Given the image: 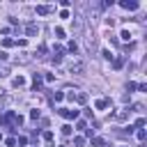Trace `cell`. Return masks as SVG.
<instances>
[{
    "instance_id": "obj_5",
    "label": "cell",
    "mask_w": 147,
    "mask_h": 147,
    "mask_svg": "<svg viewBox=\"0 0 147 147\" xmlns=\"http://www.w3.org/2000/svg\"><path fill=\"white\" fill-rule=\"evenodd\" d=\"M25 34H28V37L39 34V25H37V23H28V25H25Z\"/></svg>"
},
{
    "instance_id": "obj_25",
    "label": "cell",
    "mask_w": 147,
    "mask_h": 147,
    "mask_svg": "<svg viewBox=\"0 0 147 147\" xmlns=\"http://www.w3.org/2000/svg\"><path fill=\"white\" fill-rule=\"evenodd\" d=\"M136 136H138V140H145V129H138V133H136Z\"/></svg>"
},
{
    "instance_id": "obj_4",
    "label": "cell",
    "mask_w": 147,
    "mask_h": 147,
    "mask_svg": "<svg viewBox=\"0 0 147 147\" xmlns=\"http://www.w3.org/2000/svg\"><path fill=\"white\" fill-rule=\"evenodd\" d=\"M85 71V64L83 62H71L69 64V74H83Z\"/></svg>"
},
{
    "instance_id": "obj_12",
    "label": "cell",
    "mask_w": 147,
    "mask_h": 147,
    "mask_svg": "<svg viewBox=\"0 0 147 147\" xmlns=\"http://www.w3.org/2000/svg\"><path fill=\"white\" fill-rule=\"evenodd\" d=\"M74 99H76L78 103H85V101H87V94H85V92H78V94H76Z\"/></svg>"
},
{
    "instance_id": "obj_24",
    "label": "cell",
    "mask_w": 147,
    "mask_h": 147,
    "mask_svg": "<svg viewBox=\"0 0 147 147\" xmlns=\"http://www.w3.org/2000/svg\"><path fill=\"white\" fill-rule=\"evenodd\" d=\"M62 133H64V136H69V133H71V126H69V124H64V126H62Z\"/></svg>"
},
{
    "instance_id": "obj_10",
    "label": "cell",
    "mask_w": 147,
    "mask_h": 147,
    "mask_svg": "<svg viewBox=\"0 0 147 147\" xmlns=\"http://www.w3.org/2000/svg\"><path fill=\"white\" fill-rule=\"evenodd\" d=\"M113 67H115V69H122V67H124V57H115V60H113Z\"/></svg>"
},
{
    "instance_id": "obj_7",
    "label": "cell",
    "mask_w": 147,
    "mask_h": 147,
    "mask_svg": "<svg viewBox=\"0 0 147 147\" xmlns=\"http://www.w3.org/2000/svg\"><path fill=\"white\" fill-rule=\"evenodd\" d=\"M108 106H110V99H96V103H94L96 110H106Z\"/></svg>"
},
{
    "instance_id": "obj_16",
    "label": "cell",
    "mask_w": 147,
    "mask_h": 147,
    "mask_svg": "<svg viewBox=\"0 0 147 147\" xmlns=\"http://www.w3.org/2000/svg\"><path fill=\"white\" fill-rule=\"evenodd\" d=\"M41 138H44L46 142H51V140H53V131H44V133H41Z\"/></svg>"
},
{
    "instance_id": "obj_20",
    "label": "cell",
    "mask_w": 147,
    "mask_h": 147,
    "mask_svg": "<svg viewBox=\"0 0 147 147\" xmlns=\"http://www.w3.org/2000/svg\"><path fill=\"white\" fill-rule=\"evenodd\" d=\"M76 126H78L80 131H85V129H87V122H85V119H78V124H76Z\"/></svg>"
},
{
    "instance_id": "obj_22",
    "label": "cell",
    "mask_w": 147,
    "mask_h": 147,
    "mask_svg": "<svg viewBox=\"0 0 147 147\" xmlns=\"http://www.w3.org/2000/svg\"><path fill=\"white\" fill-rule=\"evenodd\" d=\"M136 126L142 129V126H145V117H138V119H136Z\"/></svg>"
},
{
    "instance_id": "obj_9",
    "label": "cell",
    "mask_w": 147,
    "mask_h": 147,
    "mask_svg": "<svg viewBox=\"0 0 147 147\" xmlns=\"http://www.w3.org/2000/svg\"><path fill=\"white\" fill-rule=\"evenodd\" d=\"M46 51H48V46H46V44H39V48H37V57H44Z\"/></svg>"
},
{
    "instance_id": "obj_1",
    "label": "cell",
    "mask_w": 147,
    "mask_h": 147,
    "mask_svg": "<svg viewBox=\"0 0 147 147\" xmlns=\"http://www.w3.org/2000/svg\"><path fill=\"white\" fill-rule=\"evenodd\" d=\"M0 124H2V126H9V124H14V129H18V126L23 124V117H21L18 113H14V110H7V113L0 117Z\"/></svg>"
},
{
    "instance_id": "obj_8",
    "label": "cell",
    "mask_w": 147,
    "mask_h": 147,
    "mask_svg": "<svg viewBox=\"0 0 147 147\" xmlns=\"http://www.w3.org/2000/svg\"><path fill=\"white\" fill-rule=\"evenodd\" d=\"M11 85H14V87H23V85H25V78H23V76H16V78L11 80Z\"/></svg>"
},
{
    "instance_id": "obj_3",
    "label": "cell",
    "mask_w": 147,
    "mask_h": 147,
    "mask_svg": "<svg viewBox=\"0 0 147 147\" xmlns=\"http://www.w3.org/2000/svg\"><path fill=\"white\" fill-rule=\"evenodd\" d=\"M119 7H122V9H129V11H136V9H138V2H136V0H122Z\"/></svg>"
},
{
    "instance_id": "obj_28",
    "label": "cell",
    "mask_w": 147,
    "mask_h": 147,
    "mask_svg": "<svg viewBox=\"0 0 147 147\" xmlns=\"http://www.w3.org/2000/svg\"><path fill=\"white\" fill-rule=\"evenodd\" d=\"M7 57H9V55H7L5 51H0V60H7Z\"/></svg>"
},
{
    "instance_id": "obj_14",
    "label": "cell",
    "mask_w": 147,
    "mask_h": 147,
    "mask_svg": "<svg viewBox=\"0 0 147 147\" xmlns=\"http://www.w3.org/2000/svg\"><path fill=\"white\" fill-rule=\"evenodd\" d=\"M67 51H69V53H78V44H76V41H69Z\"/></svg>"
},
{
    "instance_id": "obj_19",
    "label": "cell",
    "mask_w": 147,
    "mask_h": 147,
    "mask_svg": "<svg viewBox=\"0 0 147 147\" xmlns=\"http://www.w3.org/2000/svg\"><path fill=\"white\" fill-rule=\"evenodd\" d=\"M101 55H103V57H106V60H113V53H110V51H108V48H103V51H101Z\"/></svg>"
},
{
    "instance_id": "obj_15",
    "label": "cell",
    "mask_w": 147,
    "mask_h": 147,
    "mask_svg": "<svg viewBox=\"0 0 147 147\" xmlns=\"http://www.w3.org/2000/svg\"><path fill=\"white\" fill-rule=\"evenodd\" d=\"M74 145H76V147H83V145H85V138H83V136H76V138H74Z\"/></svg>"
},
{
    "instance_id": "obj_6",
    "label": "cell",
    "mask_w": 147,
    "mask_h": 147,
    "mask_svg": "<svg viewBox=\"0 0 147 147\" xmlns=\"http://www.w3.org/2000/svg\"><path fill=\"white\" fill-rule=\"evenodd\" d=\"M51 11H53L51 5H37V14H39V16H46V14H51Z\"/></svg>"
},
{
    "instance_id": "obj_30",
    "label": "cell",
    "mask_w": 147,
    "mask_h": 147,
    "mask_svg": "<svg viewBox=\"0 0 147 147\" xmlns=\"http://www.w3.org/2000/svg\"><path fill=\"white\" fill-rule=\"evenodd\" d=\"M0 140H2V133H0Z\"/></svg>"
},
{
    "instance_id": "obj_23",
    "label": "cell",
    "mask_w": 147,
    "mask_h": 147,
    "mask_svg": "<svg viewBox=\"0 0 147 147\" xmlns=\"http://www.w3.org/2000/svg\"><path fill=\"white\" fill-rule=\"evenodd\" d=\"M53 99H55V101H62V99H64V94H62V92H55V94H53Z\"/></svg>"
},
{
    "instance_id": "obj_18",
    "label": "cell",
    "mask_w": 147,
    "mask_h": 147,
    "mask_svg": "<svg viewBox=\"0 0 147 147\" xmlns=\"http://www.w3.org/2000/svg\"><path fill=\"white\" fill-rule=\"evenodd\" d=\"M119 37H122L124 41H129V39H131V32H129V30H122V34H119Z\"/></svg>"
},
{
    "instance_id": "obj_11",
    "label": "cell",
    "mask_w": 147,
    "mask_h": 147,
    "mask_svg": "<svg viewBox=\"0 0 147 147\" xmlns=\"http://www.w3.org/2000/svg\"><path fill=\"white\" fill-rule=\"evenodd\" d=\"M32 80H34V92H39V87H41V76H39V74H34V78H32Z\"/></svg>"
},
{
    "instance_id": "obj_17",
    "label": "cell",
    "mask_w": 147,
    "mask_h": 147,
    "mask_svg": "<svg viewBox=\"0 0 147 147\" xmlns=\"http://www.w3.org/2000/svg\"><path fill=\"white\" fill-rule=\"evenodd\" d=\"M2 46H5V48H9V46H14V39H9V37H5V39H2Z\"/></svg>"
},
{
    "instance_id": "obj_29",
    "label": "cell",
    "mask_w": 147,
    "mask_h": 147,
    "mask_svg": "<svg viewBox=\"0 0 147 147\" xmlns=\"http://www.w3.org/2000/svg\"><path fill=\"white\" fill-rule=\"evenodd\" d=\"M60 147H67V145H60Z\"/></svg>"
},
{
    "instance_id": "obj_26",
    "label": "cell",
    "mask_w": 147,
    "mask_h": 147,
    "mask_svg": "<svg viewBox=\"0 0 147 147\" xmlns=\"http://www.w3.org/2000/svg\"><path fill=\"white\" fill-rule=\"evenodd\" d=\"M16 44H18V46H21V48H25V46H28V39H18V41H16Z\"/></svg>"
},
{
    "instance_id": "obj_27",
    "label": "cell",
    "mask_w": 147,
    "mask_h": 147,
    "mask_svg": "<svg viewBox=\"0 0 147 147\" xmlns=\"http://www.w3.org/2000/svg\"><path fill=\"white\" fill-rule=\"evenodd\" d=\"M126 90H129V92H133V90H138V85H136V83H129V85H126Z\"/></svg>"
},
{
    "instance_id": "obj_13",
    "label": "cell",
    "mask_w": 147,
    "mask_h": 147,
    "mask_svg": "<svg viewBox=\"0 0 147 147\" xmlns=\"http://www.w3.org/2000/svg\"><path fill=\"white\" fill-rule=\"evenodd\" d=\"M53 32H55V37H57V39H64V28H60V25H57Z\"/></svg>"
},
{
    "instance_id": "obj_2",
    "label": "cell",
    "mask_w": 147,
    "mask_h": 147,
    "mask_svg": "<svg viewBox=\"0 0 147 147\" xmlns=\"http://www.w3.org/2000/svg\"><path fill=\"white\" fill-rule=\"evenodd\" d=\"M57 113H60L64 119H76V117H78V110H76V108H60Z\"/></svg>"
},
{
    "instance_id": "obj_21",
    "label": "cell",
    "mask_w": 147,
    "mask_h": 147,
    "mask_svg": "<svg viewBox=\"0 0 147 147\" xmlns=\"http://www.w3.org/2000/svg\"><path fill=\"white\" fill-rule=\"evenodd\" d=\"M92 145H94V147H101V145H103V138H92Z\"/></svg>"
}]
</instances>
